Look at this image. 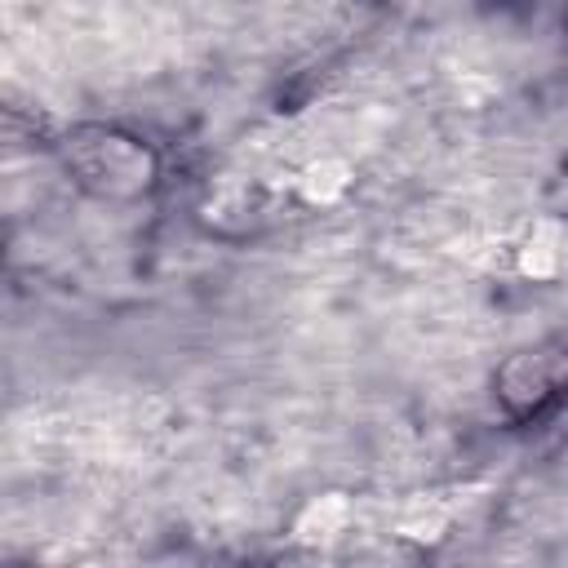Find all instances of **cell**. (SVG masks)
<instances>
[{
	"instance_id": "cell-1",
	"label": "cell",
	"mask_w": 568,
	"mask_h": 568,
	"mask_svg": "<svg viewBox=\"0 0 568 568\" xmlns=\"http://www.w3.org/2000/svg\"><path fill=\"white\" fill-rule=\"evenodd\" d=\"M62 160L71 169V178L93 191L98 200H138L155 186L160 178V160L155 151L115 129V124H80L67 133L62 142Z\"/></svg>"
},
{
	"instance_id": "cell-2",
	"label": "cell",
	"mask_w": 568,
	"mask_h": 568,
	"mask_svg": "<svg viewBox=\"0 0 568 568\" xmlns=\"http://www.w3.org/2000/svg\"><path fill=\"white\" fill-rule=\"evenodd\" d=\"M497 404L510 417H528L546 408L559 390H568V342H541L510 355L497 368Z\"/></svg>"
},
{
	"instance_id": "cell-3",
	"label": "cell",
	"mask_w": 568,
	"mask_h": 568,
	"mask_svg": "<svg viewBox=\"0 0 568 568\" xmlns=\"http://www.w3.org/2000/svg\"><path fill=\"white\" fill-rule=\"evenodd\" d=\"M564 257H568V231H564L559 222H550V217L528 222V226L515 235V244H510L515 271H519L524 280H532V284L555 280V275L564 271Z\"/></svg>"
},
{
	"instance_id": "cell-4",
	"label": "cell",
	"mask_w": 568,
	"mask_h": 568,
	"mask_svg": "<svg viewBox=\"0 0 568 568\" xmlns=\"http://www.w3.org/2000/svg\"><path fill=\"white\" fill-rule=\"evenodd\" d=\"M351 519H355V501H351L346 493H315V497H306L302 510L293 515L288 537H293L297 546H306V550H324V546H333V541L346 537Z\"/></svg>"
},
{
	"instance_id": "cell-5",
	"label": "cell",
	"mask_w": 568,
	"mask_h": 568,
	"mask_svg": "<svg viewBox=\"0 0 568 568\" xmlns=\"http://www.w3.org/2000/svg\"><path fill=\"white\" fill-rule=\"evenodd\" d=\"M453 519H457V501L448 493H413L395 510V537L413 546H435L448 537Z\"/></svg>"
},
{
	"instance_id": "cell-6",
	"label": "cell",
	"mask_w": 568,
	"mask_h": 568,
	"mask_svg": "<svg viewBox=\"0 0 568 568\" xmlns=\"http://www.w3.org/2000/svg\"><path fill=\"white\" fill-rule=\"evenodd\" d=\"M293 195L311 209H328L337 200H346V191L355 186V164L346 155H311L293 178H288Z\"/></svg>"
}]
</instances>
